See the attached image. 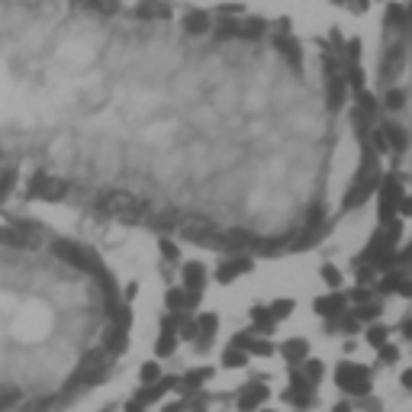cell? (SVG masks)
I'll return each instance as SVG.
<instances>
[{
    "label": "cell",
    "instance_id": "cell-3",
    "mask_svg": "<svg viewBox=\"0 0 412 412\" xmlns=\"http://www.w3.org/2000/svg\"><path fill=\"white\" fill-rule=\"evenodd\" d=\"M377 94L387 132L399 155L412 165V0L399 10L387 33L377 68Z\"/></svg>",
    "mask_w": 412,
    "mask_h": 412
},
{
    "label": "cell",
    "instance_id": "cell-1",
    "mask_svg": "<svg viewBox=\"0 0 412 412\" xmlns=\"http://www.w3.org/2000/svg\"><path fill=\"white\" fill-rule=\"evenodd\" d=\"M341 97L290 29L139 0H0V200L225 252L326 229Z\"/></svg>",
    "mask_w": 412,
    "mask_h": 412
},
{
    "label": "cell",
    "instance_id": "cell-2",
    "mask_svg": "<svg viewBox=\"0 0 412 412\" xmlns=\"http://www.w3.org/2000/svg\"><path fill=\"white\" fill-rule=\"evenodd\" d=\"M129 310L94 248L0 225V412H55L116 367Z\"/></svg>",
    "mask_w": 412,
    "mask_h": 412
}]
</instances>
